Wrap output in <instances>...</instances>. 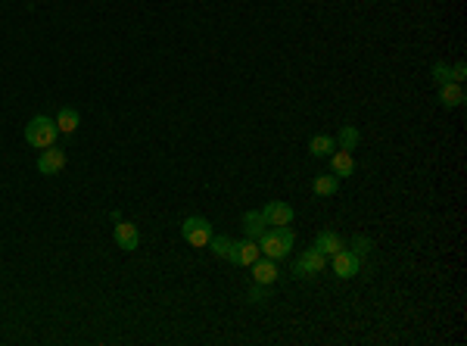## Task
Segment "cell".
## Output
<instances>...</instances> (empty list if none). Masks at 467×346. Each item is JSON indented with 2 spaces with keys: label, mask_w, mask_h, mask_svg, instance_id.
Wrapping results in <instances>:
<instances>
[{
  "label": "cell",
  "mask_w": 467,
  "mask_h": 346,
  "mask_svg": "<svg viewBox=\"0 0 467 346\" xmlns=\"http://www.w3.org/2000/svg\"><path fill=\"white\" fill-rule=\"evenodd\" d=\"M331 172L337 178H349L355 172V159H352V153H349V150H333L331 153Z\"/></svg>",
  "instance_id": "11"
},
{
  "label": "cell",
  "mask_w": 467,
  "mask_h": 346,
  "mask_svg": "<svg viewBox=\"0 0 467 346\" xmlns=\"http://www.w3.org/2000/svg\"><path fill=\"white\" fill-rule=\"evenodd\" d=\"M112 238H115V246H119V250L134 253L137 244H141V231H137L134 222H125V218H119V222H115Z\"/></svg>",
  "instance_id": "6"
},
{
  "label": "cell",
  "mask_w": 467,
  "mask_h": 346,
  "mask_svg": "<svg viewBox=\"0 0 467 346\" xmlns=\"http://www.w3.org/2000/svg\"><path fill=\"white\" fill-rule=\"evenodd\" d=\"M464 100H467V94H464V88H461L458 82H448V84H442V88H440V103L446 109L461 106Z\"/></svg>",
  "instance_id": "15"
},
{
  "label": "cell",
  "mask_w": 467,
  "mask_h": 346,
  "mask_svg": "<svg viewBox=\"0 0 467 346\" xmlns=\"http://www.w3.org/2000/svg\"><path fill=\"white\" fill-rule=\"evenodd\" d=\"M333 150H337V141H333L331 135H315L309 141V153L315 159H324V157H331Z\"/></svg>",
  "instance_id": "17"
},
{
  "label": "cell",
  "mask_w": 467,
  "mask_h": 346,
  "mask_svg": "<svg viewBox=\"0 0 467 346\" xmlns=\"http://www.w3.org/2000/svg\"><path fill=\"white\" fill-rule=\"evenodd\" d=\"M359 137L361 135H359V128H355V125H343V128H339V135H337V147L352 153L355 143H359Z\"/></svg>",
  "instance_id": "19"
},
{
  "label": "cell",
  "mask_w": 467,
  "mask_h": 346,
  "mask_svg": "<svg viewBox=\"0 0 467 346\" xmlns=\"http://www.w3.org/2000/svg\"><path fill=\"white\" fill-rule=\"evenodd\" d=\"M56 137H60V131H56V122L50 115H34L32 122L25 125V143H32L38 150L53 147Z\"/></svg>",
  "instance_id": "2"
},
{
  "label": "cell",
  "mask_w": 467,
  "mask_h": 346,
  "mask_svg": "<svg viewBox=\"0 0 467 346\" xmlns=\"http://www.w3.org/2000/svg\"><path fill=\"white\" fill-rule=\"evenodd\" d=\"M324 265H327V256L318 250V246H309V250L299 253L296 265H293V275L296 278H315V275L324 272Z\"/></svg>",
  "instance_id": "4"
},
{
  "label": "cell",
  "mask_w": 467,
  "mask_h": 346,
  "mask_svg": "<svg viewBox=\"0 0 467 346\" xmlns=\"http://www.w3.org/2000/svg\"><path fill=\"white\" fill-rule=\"evenodd\" d=\"M53 122H56V131H60V135H75L78 125H82V115H78V109H72V106H60V113L53 115Z\"/></svg>",
  "instance_id": "10"
},
{
  "label": "cell",
  "mask_w": 467,
  "mask_h": 346,
  "mask_svg": "<svg viewBox=\"0 0 467 346\" xmlns=\"http://www.w3.org/2000/svg\"><path fill=\"white\" fill-rule=\"evenodd\" d=\"M315 246H318L324 256H333V253H339V250H346V238H339L337 231H321L318 234V240H315Z\"/></svg>",
  "instance_id": "13"
},
{
  "label": "cell",
  "mask_w": 467,
  "mask_h": 346,
  "mask_svg": "<svg viewBox=\"0 0 467 346\" xmlns=\"http://www.w3.org/2000/svg\"><path fill=\"white\" fill-rule=\"evenodd\" d=\"M311 190H315L318 197H333V194L339 190V178L333 175V172L331 175H318L315 181H311Z\"/></svg>",
  "instance_id": "18"
},
{
  "label": "cell",
  "mask_w": 467,
  "mask_h": 346,
  "mask_svg": "<svg viewBox=\"0 0 467 346\" xmlns=\"http://www.w3.org/2000/svg\"><path fill=\"white\" fill-rule=\"evenodd\" d=\"M62 169H66V150L60 147L41 150V157H38V172L41 175H60Z\"/></svg>",
  "instance_id": "8"
},
{
  "label": "cell",
  "mask_w": 467,
  "mask_h": 346,
  "mask_svg": "<svg viewBox=\"0 0 467 346\" xmlns=\"http://www.w3.org/2000/svg\"><path fill=\"white\" fill-rule=\"evenodd\" d=\"M262 259V250H259V240L246 238V240H237V265H252Z\"/></svg>",
  "instance_id": "16"
},
{
  "label": "cell",
  "mask_w": 467,
  "mask_h": 346,
  "mask_svg": "<svg viewBox=\"0 0 467 346\" xmlns=\"http://www.w3.org/2000/svg\"><path fill=\"white\" fill-rule=\"evenodd\" d=\"M349 250H352L359 259H365L368 253L374 250V244H371V238H365V234H355V238L349 240Z\"/></svg>",
  "instance_id": "20"
},
{
  "label": "cell",
  "mask_w": 467,
  "mask_h": 346,
  "mask_svg": "<svg viewBox=\"0 0 467 346\" xmlns=\"http://www.w3.org/2000/svg\"><path fill=\"white\" fill-rule=\"evenodd\" d=\"M433 82L440 84V88H442V84L452 82V69H448L446 62H436V66H433Z\"/></svg>",
  "instance_id": "21"
},
{
  "label": "cell",
  "mask_w": 467,
  "mask_h": 346,
  "mask_svg": "<svg viewBox=\"0 0 467 346\" xmlns=\"http://www.w3.org/2000/svg\"><path fill=\"white\" fill-rule=\"evenodd\" d=\"M181 234H184V240H187L190 246L203 250V246H209V240H212L215 231H212V222H206V218H200V216H190V218H184Z\"/></svg>",
  "instance_id": "3"
},
{
  "label": "cell",
  "mask_w": 467,
  "mask_h": 346,
  "mask_svg": "<svg viewBox=\"0 0 467 346\" xmlns=\"http://www.w3.org/2000/svg\"><path fill=\"white\" fill-rule=\"evenodd\" d=\"M262 216H265V222H268L271 228H280V224H293L296 212H293V206L284 203V200H271V203L262 209Z\"/></svg>",
  "instance_id": "7"
},
{
  "label": "cell",
  "mask_w": 467,
  "mask_h": 346,
  "mask_svg": "<svg viewBox=\"0 0 467 346\" xmlns=\"http://www.w3.org/2000/svg\"><path fill=\"white\" fill-rule=\"evenodd\" d=\"M209 246H212V253H215L218 259H228L230 265H237V240H230V238H215V234H212Z\"/></svg>",
  "instance_id": "14"
},
{
  "label": "cell",
  "mask_w": 467,
  "mask_h": 346,
  "mask_svg": "<svg viewBox=\"0 0 467 346\" xmlns=\"http://www.w3.org/2000/svg\"><path fill=\"white\" fill-rule=\"evenodd\" d=\"M243 231H246V238H252V240H259L268 231V222H265V216H262V209H250V212H243Z\"/></svg>",
  "instance_id": "12"
},
{
  "label": "cell",
  "mask_w": 467,
  "mask_h": 346,
  "mask_svg": "<svg viewBox=\"0 0 467 346\" xmlns=\"http://www.w3.org/2000/svg\"><path fill=\"white\" fill-rule=\"evenodd\" d=\"M464 78H467V66H464V62H455V66H452V82H464Z\"/></svg>",
  "instance_id": "23"
},
{
  "label": "cell",
  "mask_w": 467,
  "mask_h": 346,
  "mask_svg": "<svg viewBox=\"0 0 467 346\" xmlns=\"http://www.w3.org/2000/svg\"><path fill=\"white\" fill-rule=\"evenodd\" d=\"M293 244H296V231L290 228V224H280V228H268L259 238V250H262V256L274 259V262H280V259L290 256Z\"/></svg>",
  "instance_id": "1"
},
{
  "label": "cell",
  "mask_w": 467,
  "mask_h": 346,
  "mask_svg": "<svg viewBox=\"0 0 467 346\" xmlns=\"http://www.w3.org/2000/svg\"><path fill=\"white\" fill-rule=\"evenodd\" d=\"M331 268H333V275H337V278L349 281V278H355V275H359L361 259L355 256L349 246H346V250H339V253H333V256H331Z\"/></svg>",
  "instance_id": "5"
},
{
  "label": "cell",
  "mask_w": 467,
  "mask_h": 346,
  "mask_svg": "<svg viewBox=\"0 0 467 346\" xmlns=\"http://www.w3.org/2000/svg\"><path fill=\"white\" fill-rule=\"evenodd\" d=\"M250 268H252V281H256V284H265V287H268V284H274V281L280 278V272H278V265H274V259H268V256L259 259V262H252Z\"/></svg>",
  "instance_id": "9"
},
{
  "label": "cell",
  "mask_w": 467,
  "mask_h": 346,
  "mask_svg": "<svg viewBox=\"0 0 467 346\" xmlns=\"http://www.w3.org/2000/svg\"><path fill=\"white\" fill-rule=\"evenodd\" d=\"M246 299H250V303H265V299H268V293H265V284H256V287H252V290L246 293Z\"/></svg>",
  "instance_id": "22"
}]
</instances>
